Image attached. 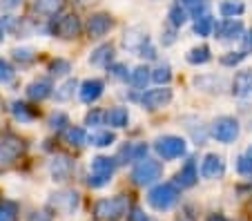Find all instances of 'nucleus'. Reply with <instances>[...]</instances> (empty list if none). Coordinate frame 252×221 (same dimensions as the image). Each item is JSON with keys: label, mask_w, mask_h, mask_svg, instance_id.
<instances>
[{"label": "nucleus", "mask_w": 252, "mask_h": 221, "mask_svg": "<svg viewBox=\"0 0 252 221\" xmlns=\"http://www.w3.org/2000/svg\"><path fill=\"white\" fill-rule=\"evenodd\" d=\"M176 201H179V190L172 183H158L148 194V203L158 212H165L170 208H174Z\"/></svg>", "instance_id": "f257e3e1"}, {"label": "nucleus", "mask_w": 252, "mask_h": 221, "mask_svg": "<svg viewBox=\"0 0 252 221\" xmlns=\"http://www.w3.org/2000/svg\"><path fill=\"white\" fill-rule=\"evenodd\" d=\"M154 150H157V154L161 157L163 161H172V159H179V157H183V154H186L188 143H186V139H181V136L167 134V136L157 139Z\"/></svg>", "instance_id": "f03ea898"}, {"label": "nucleus", "mask_w": 252, "mask_h": 221, "mask_svg": "<svg viewBox=\"0 0 252 221\" xmlns=\"http://www.w3.org/2000/svg\"><path fill=\"white\" fill-rule=\"evenodd\" d=\"M161 174H163V165L154 159H148V157L143 161H138L132 170V179L136 186H150V183L158 181Z\"/></svg>", "instance_id": "7ed1b4c3"}, {"label": "nucleus", "mask_w": 252, "mask_h": 221, "mask_svg": "<svg viewBox=\"0 0 252 221\" xmlns=\"http://www.w3.org/2000/svg\"><path fill=\"white\" fill-rule=\"evenodd\" d=\"M127 208H129L127 197H110V199H100L94 210L96 217H100V219H119V217H123L127 212Z\"/></svg>", "instance_id": "20e7f679"}, {"label": "nucleus", "mask_w": 252, "mask_h": 221, "mask_svg": "<svg viewBox=\"0 0 252 221\" xmlns=\"http://www.w3.org/2000/svg\"><path fill=\"white\" fill-rule=\"evenodd\" d=\"M212 136L219 143H234L239 136V121L232 116H219L212 123Z\"/></svg>", "instance_id": "39448f33"}, {"label": "nucleus", "mask_w": 252, "mask_h": 221, "mask_svg": "<svg viewBox=\"0 0 252 221\" xmlns=\"http://www.w3.org/2000/svg\"><path fill=\"white\" fill-rule=\"evenodd\" d=\"M52 32L61 38H76L81 34V23L76 16H63L52 25Z\"/></svg>", "instance_id": "423d86ee"}, {"label": "nucleus", "mask_w": 252, "mask_h": 221, "mask_svg": "<svg viewBox=\"0 0 252 221\" xmlns=\"http://www.w3.org/2000/svg\"><path fill=\"white\" fill-rule=\"evenodd\" d=\"M138 101H141L143 107H148V110H157V107H163V105H167V103L172 101V90H167V87H161V90H150V92H145Z\"/></svg>", "instance_id": "0eeeda50"}, {"label": "nucleus", "mask_w": 252, "mask_h": 221, "mask_svg": "<svg viewBox=\"0 0 252 221\" xmlns=\"http://www.w3.org/2000/svg\"><path fill=\"white\" fill-rule=\"evenodd\" d=\"M225 172V163L217 154H205V159L201 161V177L203 179H219Z\"/></svg>", "instance_id": "6e6552de"}, {"label": "nucleus", "mask_w": 252, "mask_h": 221, "mask_svg": "<svg viewBox=\"0 0 252 221\" xmlns=\"http://www.w3.org/2000/svg\"><path fill=\"white\" fill-rule=\"evenodd\" d=\"M214 34H217V38H223V40H234V38H241L243 34V25L241 20H223V23L214 25Z\"/></svg>", "instance_id": "1a4fd4ad"}, {"label": "nucleus", "mask_w": 252, "mask_h": 221, "mask_svg": "<svg viewBox=\"0 0 252 221\" xmlns=\"http://www.w3.org/2000/svg\"><path fill=\"white\" fill-rule=\"evenodd\" d=\"M23 150H25V145H23V141H18V139L2 141V143H0V165L16 161L20 154H23Z\"/></svg>", "instance_id": "9d476101"}, {"label": "nucleus", "mask_w": 252, "mask_h": 221, "mask_svg": "<svg viewBox=\"0 0 252 221\" xmlns=\"http://www.w3.org/2000/svg\"><path fill=\"white\" fill-rule=\"evenodd\" d=\"M148 157V145L145 143H127L119 152V163H129V161H143Z\"/></svg>", "instance_id": "9b49d317"}, {"label": "nucleus", "mask_w": 252, "mask_h": 221, "mask_svg": "<svg viewBox=\"0 0 252 221\" xmlns=\"http://www.w3.org/2000/svg\"><path fill=\"white\" fill-rule=\"evenodd\" d=\"M103 81H98V78H90V81H85L81 85V101L83 103H94L98 101L100 96H103Z\"/></svg>", "instance_id": "f8f14e48"}, {"label": "nucleus", "mask_w": 252, "mask_h": 221, "mask_svg": "<svg viewBox=\"0 0 252 221\" xmlns=\"http://www.w3.org/2000/svg\"><path fill=\"white\" fill-rule=\"evenodd\" d=\"M110 29H112V18L107 14H96V16H92L90 23H87V32H90V36H94V38L105 36Z\"/></svg>", "instance_id": "ddd939ff"}, {"label": "nucleus", "mask_w": 252, "mask_h": 221, "mask_svg": "<svg viewBox=\"0 0 252 221\" xmlns=\"http://www.w3.org/2000/svg\"><path fill=\"white\" fill-rule=\"evenodd\" d=\"M232 94L234 96H250L252 94V69H243L232 81Z\"/></svg>", "instance_id": "4468645a"}, {"label": "nucleus", "mask_w": 252, "mask_h": 221, "mask_svg": "<svg viewBox=\"0 0 252 221\" xmlns=\"http://www.w3.org/2000/svg\"><path fill=\"white\" fill-rule=\"evenodd\" d=\"M52 81L49 78H36L33 83H29L27 87V96L33 98V101H43V98L52 96Z\"/></svg>", "instance_id": "2eb2a0df"}, {"label": "nucleus", "mask_w": 252, "mask_h": 221, "mask_svg": "<svg viewBox=\"0 0 252 221\" xmlns=\"http://www.w3.org/2000/svg\"><path fill=\"white\" fill-rule=\"evenodd\" d=\"M196 179H199V172H196V163L194 159H188L186 165H183L181 170H179V174H176V186L181 188H192L196 183Z\"/></svg>", "instance_id": "dca6fc26"}, {"label": "nucleus", "mask_w": 252, "mask_h": 221, "mask_svg": "<svg viewBox=\"0 0 252 221\" xmlns=\"http://www.w3.org/2000/svg\"><path fill=\"white\" fill-rule=\"evenodd\" d=\"M116 165H119V161L110 159V157H96V159H92L90 170H92V174L112 177V174H114V170H116Z\"/></svg>", "instance_id": "f3484780"}, {"label": "nucleus", "mask_w": 252, "mask_h": 221, "mask_svg": "<svg viewBox=\"0 0 252 221\" xmlns=\"http://www.w3.org/2000/svg\"><path fill=\"white\" fill-rule=\"evenodd\" d=\"M145 43H150V38H148V34H145L143 29H138V27L129 29L127 34H125V40H123V45L129 49V52H138Z\"/></svg>", "instance_id": "a211bd4d"}, {"label": "nucleus", "mask_w": 252, "mask_h": 221, "mask_svg": "<svg viewBox=\"0 0 252 221\" xmlns=\"http://www.w3.org/2000/svg\"><path fill=\"white\" fill-rule=\"evenodd\" d=\"M63 7H65V0H36L33 2V9L43 16H56Z\"/></svg>", "instance_id": "6ab92c4d"}, {"label": "nucleus", "mask_w": 252, "mask_h": 221, "mask_svg": "<svg viewBox=\"0 0 252 221\" xmlns=\"http://www.w3.org/2000/svg\"><path fill=\"white\" fill-rule=\"evenodd\" d=\"M105 121H107L112 127H125L127 121H129L127 107H112V110L105 114Z\"/></svg>", "instance_id": "aec40b11"}, {"label": "nucleus", "mask_w": 252, "mask_h": 221, "mask_svg": "<svg viewBox=\"0 0 252 221\" xmlns=\"http://www.w3.org/2000/svg\"><path fill=\"white\" fill-rule=\"evenodd\" d=\"M112 56H114V47H112V45H100V47H96L94 52H92L90 63L92 65H110Z\"/></svg>", "instance_id": "412c9836"}, {"label": "nucleus", "mask_w": 252, "mask_h": 221, "mask_svg": "<svg viewBox=\"0 0 252 221\" xmlns=\"http://www.w3.org/2000/svg\"><path fill=\"white\" fill-rule=\"evenodd\" d=\"M54 206L61 208L63 212H71L74 208L78 206V194L76 192H61V194H54Z\"/></svg>", "instance_id": "4be33fe9"}, {"label": "nucleus", "mask_w": 252, "mask_h": 221, "mask_svg": "<svg viewBox=\"0 0 252 221\" xmlns=\"http://www.w3.org/2000/svg\"><path fill=\"white\" fill-rule=\"evenodd\" d=\"M116 141L114 132L110 130H100V132H92L90 136H87V143L94 145V148H107V145H112Z\"/></svg>", "instance_id": "5701e85b"}, {"label": "nucleus", "mask_w": 252, "mask_h": 221, "mask_svg": "<svg viewBox=\"0 0 252 221\" xmlns=\"http://www.w3.org/2000/svg\"><path fill=\"white\" fill-rule=\"evenodd\" d=\"M243 11H246V5L241 0H223L219 5V14L223 18H234V16H241Z\"/></svg>", "instance_id": "b1692460"}, {"label": "nucleus", "mask_w": 252, "mask_h": 221, "mask_svg": "<svg viewBox=\"0 0 252 221\" xmlns=\"http://www.w3.org/2000/svg\"><path fill=\"white\" fill-rule=\"evenodd\" d=\"M69 170H71V161L67 157H58V159L52 161V174L56 181H65L69 177Z\"/></svg>", "instance_id": "393cba45"}, {"label": "nucleus", "mask_w": 252, "mask_h": 221, "mask_svg": "<svg viewBox=\"0 0 252 221\" xmlns=\"http://www.w3.org/2000/svg\"><path fill=\"white\" fill-rule=\"evenodd\" d=\"M188 63H190V65H205V63L210 61V49L205 47V45H201V47H194V49H190V52H188Z\"/></svg>", "instance_id": "a878e982"}, {"label": "nucleus", "mask_w": 252, "mask_h": 221, "mask_svg": "<svg viewBox=\"0 0 252 221\" xmlns=\"http://www.w3.org/2000/svg\"><path fill=\"white\" fill-rule=\"evenodd\" d=\"M76 87H78V81L76 78H69V81H65L61 87H58L54 96H56L58 103H65V101H69V98L74 96V90H76Z\"/></svg>", "instance_id": "bb28decb"}, {"label": "nucleus", "mask_w": 252, "mask_h": 221, "mask_svg": "<svg viewBox=\"0 0 252 221\" xmlns=\"http://www.w3.org/2000/svg\"><path fill=\"white\" fill-rule=\"evenodd\" d=\"M214 32V20H212V16L210 14H203L201 18H196V23H194V34L196 36H210Z\"/></svg>", "instance_id": "cd10ccee"}, {"label": "nucleus", "mask_w": 252, "mask_h": 221, "mask_svg": "<svg viewBox=\"0 0 252 221\" xmlns=\"http://www.w3.org/2000/svg\"><path fill=\"white\" fill-rule=\"evenodd\" d=\"M150 78H152V74H150L148 67H143V65H141V67H136L132 74H129V81H132L136 87H145Z\"/></svg>", "instance_id": "c85d7f7f"}, {"label": "nucleus", "mask_w": 252, "mask_h": 221, "mask_svg": "<svg viewBox=\"0 0 252 221\" xmlns=\"http://www.w3.org/2000/svg\"><path fill=\"white\" fill-rule=\"evenodd\" d=\"M170 23H172V27H183V25L188 23V11L183 9L181 5H174L170 9Z\"/></svg>", "instance_id": "c756f323"}, {"label": "nucleus", "mask_w": 252, "mask_h": 221, "mask_svg": "<svg viewBox=\"0 0 252 221\" xmlns=\"http://www.w3.org/2000/svg\"><path fill=\"white\" fill-rule=\"evenodd\" d=\"M65 136H67V143H71V145H83L87 141V134L81 127H69V130L65 132Z\"/></svg>", "instance_id": "7c9ffc66"}, {"label": "nucleus", "mask_w": 252, "mask_h": 221, "mask_svg": "<svg viewBox=\"0 0 252 221\" xmlns=\"http://www.w3.org/2000/svg\"><path fill=\"white\" fill-rule=\"evenodd\" d=\"M170 78H172V69L167 67V65H161V67H157L152 72V81L158 83V85H167Z\"/></svg>", "instance_id": "2f4dec72"}, {"label": "nucleus", "mask_w": 252, "mask_h": 221, "mask_svg": "<svg viewBox=\"0 0 252 221\" xmlns=\"http://www.w3.org/2000/svg\"><path fill=\"white\" fill-rule=\"evenodd\" d=\"M71 65L67 61H63V58H58V61H52V65H49V72H52V76H65V74H69Z\"/></svg>", "instance_id": "473e14b6"}, {"label": "nucleus", "mask_w": 252, "mask_h": 221, "mask_svg": "<svg viewBox=\"0 0 252 221\" xmlns=\"http://www.w3.org/2000/svg\"><path fill=\"white\" fill-rule=\"evenodd\" d=\"M246 56H248L246 52H230V54H225V56H221V65H225V67H234V65H239Z\"/></svg>", "instance_id": "72a5a7b5"}, {"label": "nucleus", "mask_w": 252, "mask_h": 221, "mask_svg": "<svg viewBox=\"0 0 252 221\" xmlns=\"http://www.w3.org/2000/svg\"><path fill=\"white\" fill-rule=\"evenodd\" d=\"M11 112H14L16 119H18V121H25V123L33 119V114L27 110V105H25V103H14V105H11Z\"/></svg>", "instance_id": "f704fd0d"}, {"label": "nucleus", "mask_w": 252, "mask_h": 221, "mask_svg": "<svg viewBox=\"0 0 252 221\" xmlns=\"http://www.w3.org/2000/svg\"><path fill=\"white\" fill-rule=\"evenodd\" d=\"M237 172L243 177H252V159H248L246 154L237 159Z\"/></svg>", "instance_id": "c9c22d12"}, {"label": "nucleus", "mask_w": 252, "mask_h": 221, "mask_svg": "<svg viewBox=\"0 0 252 221\" xmlns=\"http://www.w3.org/2000/svg\"><path fill=\"white\" fill-rule=\"evenodd\" d=\"M11 78H14V67L7 61L0 58V83H9Z\"/></svg>", "instance_id": "e433bc0d"}, {"label": "nucleus", "mask_w": 252, "mask_h": 221, "mask_svg": "<svg viewBox=\"0 0 252 221\" xmlns=\"http://www.w3.org/2000/svg\"><path fill=\"white\" fill-rule=\"evenodd\" d=\"M11 54H14V58H16L18 63H32V61H33V52H32V49H27V47L14 49Z\"/></svg>", "instance_id": "4c0bfd02"}, {"label": "nucleus", "mask_w": 252, "mask_h": 221, "mask_svg": "<svg viewBox=\"0 0 252 221\" xmlns=\"http://www.w3.org/2000/svg\"><path fill=\"white\" fill-rule=\"evenodd\" d=\"M14 215H16L14 203H5V206H0V221H14Z\"/></svg>", "instance_id": "58836bf2"}, {"label": "nucleus", "mask_w": 252, "mask_h": 221, "mask_svg": "<svg viewBox=\"0 0 252 221\" xmlns=\"http://www.w3.org/2000/svg\"><path fill=\"white\" fill-rule=\"evenodd\" d=\"M103 121H105V114H103V112H98V110L90 112V114L85 116V123H87V125H94V127L103 125Z\"/></svg>", "instance_id": "ea45409f"}, {"label": "nucleus", "mask_w": 252, "mask_h": 221, "mask_svg": "<svg viewBox=\"0 0 252 221\" xmlns=\"http://www.w3.org/2000/svg\"><path fill=\"white\" fill-rule=\"evenodd\" d=\"M110 181H112V177H103V174H90V179H87V183H90L92 188H103Z\"/></svg>", "instance_id": "a19ab883"}, {"label": "nucleus", "mask_w": 252, "mask_h": 221, "mask_svg": "<svg viewBox=\"0 0 252 221\" xmlns=\"http://www.w3.org/2000/svg\"><path fill=\"white\" fill-rule=\"evenodd\" d=\"M110 72H112V76H114V78H121V81H127V78H129L127 67H125V65H121V63H116V65H112V67H110Z\"/></svg>", "instance_id": "79ce46f5"}, {"label": "nucleus", "mask_w": 252, "mask_h": 221, "mask_svg": "<svg viewBox=\"0 0 252 221\" xmlns=\"http://www.w3.org/2000/svg\"><path fill=\"white\" fill-rule=\"evenodd\" d=\"M49 125H52V130H63L67 125V116L63 114V112H58V114H54L52 119H49Z\"/></svg>", "instance_id": "37998d69"}, {"label": "nucleus", "mask_w": 252, "mask_h": 221, "mask_svg": "<svg viewBox=\"0 0 252 221\" xmlns=\"http://www.w3.org/2000/svg\"><path fill=\"white\" fill-rule=\"evenodd\" d=\"M138 56H143V58H148V61H152V58H157V49H154L150 43H145L141 49H138Z\"/></svg>", "instance_id": "c03bdc74"}, {"label": "nucleus", "mask_w": 252, "mask_h": 221, "mask_svg": "<svg viewBox=\"0 0 252 221\" xmlns=\"http://www.w3.org/2000/svg\"><path fill=\"white\" fill-rule=\"evenodd\" d=\"M23 0H0V9L7 11V9H14V7H20Z\"/></svg>", "instance_id": "a18cd8bd"}, {"label": "nucleus", "mask_w": 252, "mask_h": 221, "mask_svg": "<svg viewBox=\"0 0 252 221\" xmlns=\"http://www.w3.org/2000/svg\"><path fill=\"white\" fill-rule=\"evenodd\" d=\"M243 52H252V29L243 36Z\"/></svg>", "instance_id": "49530a36"}, {"label": "nucleus", "mask_w": 252, "mask_h": 221, "mask_svg": "<svg viewBox=\"0 0 252 221\" xmlns=\"http://www.w3.org/2000/svg\"><path fill=\"white\" fill-rule=\"evenodd\" d=\"M148 217L143 215V210H138V208H134L132 210V215H129V221H145Z\"/></svg>", "instance_id": "de8ad7c7"}, {"label": "nucleus", "mask_w": 252, "mask_h": 221, "mask_svg": "<svg viewBox=\"0 0 252 221\" xmlns=\"http://www.w3.org/2000/svg\"><path fill=\"white\" fill-rule=\"evenodd\" d=\"M161 40H163V45H172L174 43V32H165Z\"/></svg>", "instance_id": "09e8293b"}, {"label": "nucleus", "mask_w": 252, "mask_h": 221, "mask_svg": "<svg viewBox=\"0 0 252 221\" xmlns=\"http://www.w3.org/2000/svg\"><path fill=\"white\" fill-rule=\"evenodd\" d=\"M183 5L188 7H199V5H205V0H181Z\"/></svg>", "instance_id": "8fccbe9b"}, {"label": "nucleus", "mask_w": 252, "mask_h": 221, "mask_svg": "<svg viewBox=\"0 0 252 221\" xmlns=\"http://www.w3.org/2000/svg\"><path fill=\"white\" fill-rule=\"evenodd\" d=\"M29 221H49V217L45 215V212H36V215H33Z\"/></svg>", "instance_id": "3c124183"}, {"label": "nucleus", "mask_w": 252, "mask_h": 221, "mask_svg": "<svg viewBox=\"0 0 252 221\" xmlns=\"http://www.w3.org/2000/svg\"><path fill=\"white\" fill-rule=\"evenodd\" d=\"M208 221H228V219H225L223 215H212V217H210Z\"/></svg>", "instance_id": "603ef678"}, {"label": "nucleus", "mask_w": 252, "mask_h": 221, "mask_svg": "<svg viewBox=\"0 0 252 221\" xmlns=\"http://www.w3.org/2000/svg\"><path fill=\"white\" fill-rule=\"evenodd\" d=\"M246 157H248V159H252V145H250V148L246 150Z\"/></svg>", "instance_id": "864d4df0"}, {"label": "nucleus", "mask_w": 252, "mask_h": 221, "mask_svg": "<svg viewBox=\"0 0 252 221\" xmlns=\"http://www.w3.org/2000/svg\"><path fill=\"white\" fill-rule=\"evenodd\" d=\"M145 221H157V219H150V217H148V219H145Z\"/></svg>", "instance_id": "5fc2aeb1"}, {"label": "nucleus", "mask_w": 252, "mask_h": 221, "mask_svg": "<svg viewBox=\"0 0 252 221\" xmlns=\"http://www.w3.org/2000/svg\"><path fill=\"white\" fill-rule=\"evenodd\" d=\"M0 40H2V34H0Z\"/></svg>", "instance_id": "6e6d98bb"}]
</instances>
